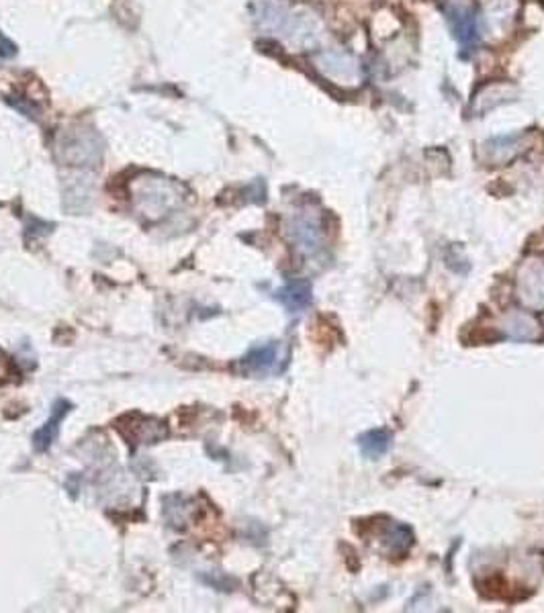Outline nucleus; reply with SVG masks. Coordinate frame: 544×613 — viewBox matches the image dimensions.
I'll return each instance as SVG.
<instances>
[{
  "label": "nucleus",
  "mask_w": 544,
  "mask_h": 613,
  "mask_svg": "<svg viewBox=\"0 0 544 613\" xmlns=\"http://www.w3.org/2000/svg\"><path fill=\"white\" fill-rule=\"evenodd\" d=\"M176 190L168 182L154 180L148 188H144V193L139 195V209L144 211V215H162L171 209L174 203Z\"/></svg>",
  "instance_id": "nucleus-12"
},
{
  "label": "nucleus",
  "mask_w": 544,
  "mask_h": 613,
  "mask_svg": "<svg viewBox=\"0 0 544 613\" xmlns=\"http://www.w3.org/2000/svg\"><path fill=\"white\" fill-rule=\"evenodd\" d=\"M57 152L62 153V160L72 166H94L101 162V139L92 129L75 127L62 133L57 142Z\"/></svg>",
  "instance_id": "nucleus-2"
},
{
  "label": "nucleus",
  "mask_w": 544,
  "mask_h": 613,
  "mask_svg": "<svg viewBox=\"0 0 544 613\" xmlns=\"http://www.w3.org/2000/svg\"><path fill=\"white\" fill-rule=\"evenodd\" d=\"M285 364V346L281 342H268L262 346H254V348L240 360V371L250 376H268L283 372Z\"/></svg>",
  "instance_id": "nucleus-3"
},
{
  "label": "nucleus",
  "mask_w": 544,
  "mask_h": 613,
  "mask_svg": "<svg viewBox=\"0 0 544 613\" xmlns=\"http://www.w3.org/2000/svg\"><path fill=\"white\" fill-rule=\"evenodd\" d=\"M127 421V427L119 425V432L125 438L134 442V444H156V442L164 440L168 435L166 424L160 419L154 417H144V416H127L123 417Z\"/></svg>",
  "instance_id": "nucleus-9"
},
{
  "label": "nucleus",
  "mask_w": 544,
  "mask_h": 613,
  "mask_svg": "<svg viewBox=\"0 0 544 613\" xmlns=\"http://www.w3.org/2000/svg\"><path fill=\"white\" fill-rule=\"evenodd\" d=\"M291 240L303 254H315L321 248L323 229L318 213L313 209H301L295 213L289 225Z\"/></svg>",
  "instance_id": "nucleus-6"
},
{
  "label": "nucleus",
  "mask_w": 544,
  "mask_h": 613,
  "mask_svg": "<svg viewBox=\"0 0 544 613\" xmlns=\"http://www.w3.org/2000/svg\"><path fill=\"white\" fill-rule=\"evenodd\" d=\"M72 409V405L68 401H64V398H57L54 403V407H51V416L49 419L43 424L38 432L33 433V448L35 452H48V450L54 446V442L57 440V435H60V424L64 421V417L68 416Z\"/></svg>",
  "instance_id": "nucleus-11"
},
{
  "label": "nucleus",
  "mask_w": 544,
  "mask_h": 613,
  "mask_svg": "<svg viewBox=\"0 0 544 613\" xmlns=\"http://www.w3.org/2000/svg\"><path fill=\"white\" fill-rule=\"evenodd\" d=\"M513 97H516V88H513L510 83L485 84L479 88V91H477L473 101H470L469 113L475 117H481L485 113H489V110H494L497 107L505 105V102L513 101Z\"/></svg>",
  "instance_id": "nucleus-10"
},
{
  "label": "nucleus",
  "mask_w": 544,
  "mask_h": 613,
  "mask_svg": "<svg viewBox=\"0 0 544 613\" xmlns=\"http://www.w3.org/2000/svg\"><path fill=\"white\" fill-rule=\"evenodd\" d=\"M499 331L513 342H539L542 328L539 320L528 311H510L499 321Z\"/></svg>",
  "instance_id": "nucleus-8"
},
{
  "label": "nucleus",
  "mask_w": 544,
  "mask_h": 613,
  "mask_svg": "<svg viewBox=\"0 0 544 613\" xmlns=\"http://www.w3.org/2000/svg\"><path fill=\"white\" fill-rule=\"evenodd\" d=\"M358 444H360V452H363L366 458H371V460H377V458L387 454V450L391 448V435H389L385 430H373V432H366L364 435H360Z\"/></svg>",
  "instance_id": "nucleus-15"
},
{
  "label": "nucleus",
  "mask_w": 544,
  "mask_h": 613,
  "mask_svg": "<svg viewBox=\"0 0 544 613\" xmlns=\"http://www.w3.org/2000/svg\"><path fill=\"white\" fill-rule=\"evenodd\" d=\"M275 299L281 302L289 313H299L311 302V285L307 280H295V283L285 285L283 289L275 293Z\"/></svg>",
  "instance_id": "nucleus-13"
},
{
  "label": "nucleus",
  "mask_w": 544,
  "mask_h": 613,
  "mask_svg": "<svg viewBox=\"0 0 544 613\" xmlns=\"http://www.w3.org/2000/svg\"><path fill=\"white\" fill-rule=\"evenodd\" d=\"M518 299L532 311L544 309V264L539 260H528L522 264L516 280Z\"/></svg>",
  "instance_id": "nucleus-5"
},
{
  "label": "nucleus",
  "mask_w": 544,
  "mask_h": 613,
  "mask_svg": "<svg viewBox=\"0 0 544 613\" xmlns=\"http://www.w3.org/2000/svg\"><path fill=\"white\" fill-rule=\"evenodd\" d=\"M315 66L329 80H336V84H358L363 78L360 64L347 51L328 49L315 56Z\"/></svg>",
  "instance_id": "nucleus-4"
},
{
  "label": "nucleus",
  "mask_w": 544,
  "mask_h": 613,
  "mask_svg": "<svg viewBox=\"0 0 544 613\" xmlns=\"http://www.w3.org/2000/svg\"><path fill=\"white\" fill-rule=\"evenodd\" d=\"M190 512H193V507H190L189 501L185 497H180V495H171V497H164V520L168 521V526L171 528H182L187 523V520L190 517Z\"/></svg>",
  "instance_id": "nucleus-16"
},
{
  "label": "nucleus",
  "mask_w": 544,
  "mask_h": 613,
  "mask_svg": "<svg viewBox=\"0 0 544 613\" xmlns=\"http://www.w3.org/2000/svg\"><path fill=\"white\" fill-rule=\"evenodd\" d=\"M411 544H414V534L408 526H401V523H391V526L385 528L383 531V546L387 552L391 554H406Z\"/></svg>",
  "instance_id": "nucleus-14"
},
{
  "label": "nucleus",
  "mask_w": 544,
  "mask_h": 613,
  "mask_svg": "<svg viewBox=\"0 0 544 613\" xmlns=\"http://www.w3.org/2000/svg\"><path fill=\"white\" fill-rule=\"evenodd\" d=\"M443 13L461 48L473 51L479 41V11L473 0H444Z\"/></svg>",
  "instance_id": "nucleus-1"
},
{
  "label": "nucleus",
  "mask_w": 544,
  "mask_h": 613,
  "mask_svg": "<svg viewBox=\"0 0 544 613\" xmlns=\"http://www.w3.org/2000/svg\"><path fill=\"white\" fill-rule=\"evenodd\" d=\"M528 145H531V137H528L526 133H518V136L494 137L483 145L485 160H487L489 164H496V166L510 164V162L520 158L522 153L528 150Z\"/></svg>",
  "instance_id": "nucleus-7"
}]
</instances>
